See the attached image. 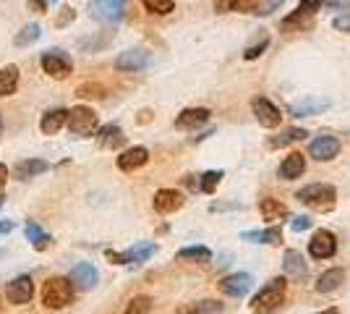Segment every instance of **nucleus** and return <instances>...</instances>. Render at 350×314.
I'll return each mask as SVG.
<instances>
[{"instance_id": "1", "label": "nucleus", "mask_w": 350, "mask_h": 314, "mask_svg": "<svg viewBox=\"0 0 350 314\" xmlns=\"http://www.w3.org/2000/svg\"><path fill=\"white\" fill-rule=\"evenodd\" d=\"M76 299V288L68 278H63V275H53V278H47L42 283V293H40V301H42L44 309H53V312H58V309H68Z\"/></svg>"}, {"instance_id": "2", "label": "nucleus", "mask_w": 350, "mask_h": 314, "mask_svg": "<svg viewBox=\"0 0 350 314\" xmlns=\"http://www.w3.org/2000/svg\"><path fill=\"white\" fill-rule=\"evenodd\" d=\"M285 293H288V280H285V278H272V280L251 299L248 309H251V314H278L280 306L285 304Z\"/></svg>"}, {"instance_id": "3", "label": "nucleus", "mask_w": 350, "mask_h": 314, "mask_svg": "<svg viewBox=\"0 0 350 314\" xmlns=\"http://www.w3.org/2000/svg\"><path fill=\"white\" fill-rule=\"evenodd\" d=\"M295 199L306 207L317 209V212H329L337 205V192L329 183H308L295 194Z\"/></svg>"}, {"instance_id": "4", "label": "nucleus", "mask_w": 350, "mask_h": 314, "mask_svg": "<svg viewBox=\"0 0 350 314\" xmlns=\"http://www.w3.org/2000/svg\"><path fill=\"white\" fill-rule=\"evenodd\" d=\"M66 126H68V131L73 136H92L97 134V129H100V116L89 105H76V107L68 110Z\"/></svg>"}, {"instance_id": "5", "label": "nucleus", "mask_w": 350, "mask_h": 314, "mask_svg": "<svg viewBox=\"0 0 350 314\" xmlns=\"http://www.w3.org/2000/svg\"><path fill=\"white\" fill-rule=\"evenodd\" d=\"M40 63H42L44 74L50 76V79H55V81H63V79H68V76L73 74L71 55H68V53H63V50H58V47L44 50Z\"/></svg>"}, {"instance_id": "6", "label": "nucleus", "mask_w": 350, "mask_h": 314, "mask_svg": "<svg viewBox=\"0 0 350 314\" xmlns=\"http://www.w3.org/2000/svg\"><path fill=\"white\" fill-rule=\"evenodd\" d=\"M129 0H92L89 3V16L100 24H118L126 18Z\"/></svg>"}, {"instance_id": "7", "label": "nucleus", "mask_w": 350, "mask_h": 314, "mask_svg": "<svg viewBox=\"0 0 350 314\" xmlns=\"http://www.w3.org/2000/svg\"><path fill=\"white\" fill-rule=\"evenodd\" d=\"M154 252H157V244L142 241V244H136V246L126 249V252H113V249H107L105 257H107L113 265H142V262H146Z\"/></svg>"}, {"instance_id": "8", "label": "nucleus", "mask_w": 350, "mask_h": 314, "mask_svg": "<svg viewBox=\"0 0 350 314\" xmlns=\"http://www.w3.org/2000/svg\"><path fill=\"white\" fill-rule=\"evenodd\" d=\"M321 5H324V0H301L298 8H295L291 16L282 18V31H293V29H304V27H308L311 18L321 11Z\"/></svg>"}, {"instance_id": "9", "label": "nucleus", "mask_w": 350, "mask_h": 314, "mask_svg": "<svg viewBox=\"0 0 350 314\" xmlns=\"http://www.w3.org/2000/svg\"><path fill=\"white\" fill-rule=\"evenodd\" d=\"M5 301L8 304H14V306H24V304H29L34 299V280H31L29 275H18L14 280H8L5 283Z\"/></svg>"}, {"instance_id": "10", "label": "nucleus", "mask_w": 350, "mask_h": 314, "mask_svg": "<svg viewBox=\"0 0 350 314\" xmlns=\"http://www.w3.org/2000/svg\"><path fill=\"white\" fill-rule=\"evenodd\" d=\"M308 254L314 257V259H329V257L337 254V239L332 231H327V228H321L317 231L311 241H308Z\"/></svg>"}, {"instance_id": "11", "label": "nucleus", "mask_w": 350, "mask_h": 314, "mask_svg": "<svg viewBox=\"0 0 350 314\" xmlns=\"http://www.w3.org/2000/svg\"><path fill=\"white\" fill-rule=\"evenodd\" d=\"M251 110H254V116L259 120V126H264V129H278L280 123H282V110L275 103H269L267 97H254Z\"/></svg>"}, {"instance_id": "12", "label": "nucleus", "mask_w": 350, "mask_h": 314, "mask_svg": "<svg viewBox=\"0 0 350 314\" xmlns=\"http://www.w3.org/2000/svg\"><path fill=\"white\" fill-rule=\"evenodd\" d=\"M149 60H152V55L146 50L133 47V50H126V53H120L116 58V71H120V74H136V71H144L146 66H149Z\"/></svg>"}, {"instance_id": "13", "label": "nucleus", "mask_w": 350, "mask_h": 314, "mask_svg": "<svg viewBox=\"0 0 350 314\" xmlns=\"http://www.w3.org/2000/svg\"><path fill=\"white\" fill-rule=\"evenodd\" d=\"M308 155H311L314 160H319V163H329V160H335L337 155H340V139L329 134L317 136V139L308 144Z\"/></svg>"}, {"instance_id": "14", "label": "nucleus", "mask_w": 350, "mask_h": 314, "mask_svg": "<svg viewBox=\"0 0 350 314\" xmlns=\"http://www.w3.org/2000/svg\"><path fill=\"white\" fill-rule=\"evenodd\" d=\"M183 205H186V196L180 194L178 189H160L154 194V199H152V207H154V212H160V215H173Z\"/></svg>"}, {"instance_id": "15", "label": "nucleus", "mask_w": 350, "mask_h": 314, "mask_svg": "<svg viewBox=\"0 0 350 314\" xmlns=\"http://www.w3.org/2000/svg\"><path fill=\"white\" fill-rule=\"evenodd\" d=\"M251 285H254V280H251L248 272H233V275L219 280V291L225 296H230V299H241V296H246L248 291H251Z\"/></svg>"}, {"instance_id": "16", "label": "nucleus", "mask_w": 350, "mask_h": 314, "mask_svg": "<svg viewBox=\"0 0 350 314\" xmlns=\"http://www.w3.org/2000/svg\"><path fill=\"white\" fill-rule=\"evenodd\" d=\"M68 280H71L73 288H79V291H92L94 285L100 283V272H97V267H94V265L81 262V265H76V267L71 270Z\"/></svg>"}, {"instance_id": "17", "label": "nucleus", "mask_w": 350, "mask_h": 314, "mask_svg": "<svg viewBox=\"0 0 350 314\" xmlns=\"http://www.w3.org/2000/svg\"><path fill=\"white\" fill-rule=\"evenodd\" d=\"M149 163V150L146 147H129L126 152H120L118 155V170H123V173H133V170H139V168H144Z\"/></svg>"}, {"instance_id": "18", "label": "nucleus", "mask_w": 350, "mask_h": 314, "mask_svg": "<svg viewBox=\"0 0 350 314\" xmlns=\"http://www.w3.org/2000/svg\"><path fill=\"white\" fill-rule=\"evenodd\" d=\"M209 110L206 107H186L178 118H175V129L178 131H193V129H199V126H204L206 120H209Z\"/></svg>"}, {"instance_id": "19", "label": "nucleus", "mask_w": 350, "mask_h": 314, "mask_svg": "<svg viewBox=\"0 0 350 314\" xmlns=\"http://www.w3.org/2000/svg\"><path fill=\"white\" fill-rule=\"evenodd\" d=\"M282 270H285V275L293 278V280H306L308 275L306 259H304V254L298 249H288L285 252V257H282Z\"/></svg>"}, {"instance_id": "20", "label": "nucleus", "mask_w": 350, "mask_h": 314, "mask_svg": "<svg viewBox=\"0 0 350 314\" xmlns=\"http://www.w3.org/2000/svg\"><path fill=\"white\" fill-rule=\"evenodd\" d=\"M66 120H68V110L66 107H53V110H47L40 120V131L44 136H55L58 131H63V126H66Z\"/></svg>"}, {"instance_id": "21", "label": "nucleus", "mask_w": 350, "mask_h": 314, "mask_svg": "<svg viewBox=\"0 0 350 314\" xmlns=\"http://www.w3.org/2000/svg\"><path fill=\"white\" fill-rule=\"evenodd\" d=\"M329 100H324V97H304L301 103H293L291 105V116L295 118H306V116H319L321 110H327L329 107Z\"/></svg>"}, {"instance_id": "22", "label": "nucleus", "mask_w": 350, "mask_h": 314, "mask_svg": "<svg viewBox=\"0 0 350 314\" xmlns=\"http://www.w3.org/2000/svg\"><path fill=\"white\" fill-rule=\"evenodd\" d=\"M306 173V157L301 152H291L282 165H280V179L282 181H295Z\"/></svg>"}, {"instance_id": "23", "label": "nucleus", "mask_w": 350, "mask_h": 314, "mask_svg": "<svg viewBox=\"0 0 350 314\" xmlns=\"http://www.w3.org/2000/svg\"><path fill=\"white\" fill-rule=\"evenodd\" d=\"M97 142H100L103 150H120V147L126 144V136L120 131V126L107 123L103 129H97Z\"/></svg>"}, {"instance_id": "24", "label": "nucleus", "mask_w": 350, "mask_h": 314, "mask_svg": "<svg viewBox=\"0 0 350 314\" xmlns=\"http://www.w3.org/2000/svg\"><path fill=\"white\" fill-rule=\"evenodd\" d=\"M241 241H248V244H269V246H278L282 241V231L278 225L272 228H264V231H243L241 233Z\"/></svg>"}, {"instance_id": "25", "label": "nucleus", "mask_w": 350, "mask_h": 314, "mask_svg": "<svg viewBox=\"0 0 350 314\" xmlns=\"http://www.w3.org/2000/svg\"><path fill=\"white\" fill-rule=\"evenodd\" d=\"M44 170H47V163H44V160H40V157H27V160L16 163L14 176L18 181H29V179H37V176H42Z\"/></svg>"}, {"instance_id": "26", "label": "nucleus", "mask_w": 350, "mask_h": 314, "mask_svg": "<svg viewBox=\"0 0 350 314\" xmlns=\"http://www.w3.org/2000/svg\"><path fill=\"white\" fill-rule=\"evenodd\" d=\"M18 79H21V71H18V66H14V63H8V66L0 68V100L16 94Z\"/></svg>"}, {"instance_id": "27", "label": "nucleus", "mask_w": 350, "mask_h": 314, "mask_svg": "<svg viewBox=\"0 0 350 314\" xmlns=\"http://www.w3.org/2000/svg\"><path fill=\"white\" fill-rule=\"evenodd\" d=\"M306 136L308 134L304 129H285V131H280L278 136H269V139H267V147H269V150H282V147H288L293 142H304Z\"/></svg>"}, {"instance_id": "28", "label": "nucleus", "mask_w": 350, "mask_h": 314, "mask_svg": "<svg viewBox=\"0 0 350 314\" xmlns=\"http://www.w3.org/2000/svg\"><path fill=\"white\" fill-rule=\"evenodd\" d=\"M342 280H345V270L340 267L327 270V272H321L319 280H317V291L319 293H332V291H337L342 285Z\"/></svg>"}, {"instance_id": "29", "label": "nucleus", "mask_w": 350, "mask_h": 314, "mask_svg": "<svg viewBox=\"0 0 350 314\" xmlns=\"http://www.w3.org/2000/svg\"><path fill=\"white\" fill-rule=\"evenodd\" d=\"M259 212H262L264 220H269V223L288 218V207H285L280 199H272V196H267V199H262V202H259Z\"/></svg>"}, {"instance_id": "30", "label": "nucleus", "mask_w": 350, "mask_h": 314, "mask_svg": "<svg viewBox=\"0 0 350 314\" xmlns=\"http://www.w3.org/2000/svg\"><path fill=\"white\" fill-rule=\"evenodd\" d=\"M225 312V306L215 299H204V301H196V304H186V306H180L175 314H222Z\"/></svg>"}, {"instance_id": "31", "label": "nucleus", "mask_w": 350, "mask_h": 314, "mask_svg": "<svg viewBox=\"0 0 350 314\" xmlns=\"http://www.w3.org/2000/svg\"><path fill=\"white\" fill-rule=\"evenodd\" d=\"M178 262H191V265H204L212 259V252L206 249V246H186V249H180L178 254H175Z\"/></svg>"}, {"instance_id": "32", "label": "nucleus", "mask_w": 350, "mask_h": 314, "mask_svg": "<svg viewBox=\"0 0 350 314\" xmlns=\"http://www.w3.org/2000/svg\"><path fill=\"white\" fill-rule=\"evenodd\" d=\"M269 47V31L259 29V34H254V40L243 47V60H256L264 55V50Z\"/></svg>"}, {"instance_id": "33", "label": "nucleus", "mask_w": 350, "mask_h": 314, "mask_svg": "<svg viewBox=\"0 0 350 314\" xmlns=\"http://www.w3.org/2000/svg\"><path fill=\"white\" fill-rule=\"evenodd\" d=\"M24 233H27V239L31 241V246H34L37 252H44V249H50V246H53V236H50V233H44L37 223H27Z\"/></svg>"}, {"instance_id": "34", "label": "nucleus", "mask_w": 350, "mask_h": 314, "mask_svg": "<svg viewBox=\"0 0 350 314\" xmlns=\"http://www.w3.org/2000/svg\"><path fill=\"white\" fill-rule=\"evenodd\" d=\"M42 37V27L40 24H27V27H21V31L14 37V45L16 47H27L31 42H37Z\"/></svg>"}, {"instance_id": "35", "label": "nucleus", "mask_w": 350, "mask_h": 314, "mask_svg": "<svg viewBox=\"0 0 350 314\" xmlns=\"http://www.w3.org/2000/svg\"><path fill=\"white\" fill-rule=\"evenodd\" d=\"M76 97H81V100H105L107 90H105L100 81H87V84H79L76 87Z\"/></svg>"}, {"instance_id": "36", "label": "nucleus", "mask_w": 350, "mask_h": 314, "mask_svg": "<svg viewBox=\"0 0 350 314\" xmlns=\"http://www.w3.org/2000/svg\"><path fill=\"white\" fill-rule=\"evenodd\" d=\"M222 179H225L222 170H206L204 176H202V181H199V192H202V194H215Z\"/></svg>"}, {"instance_id": "37", "label": "nucleus", "mask_w": 350, "mask_h": 314, "mask_svg": "<svg viewBox=\"0 0 350 314\" xmlns=\"http://www.w3.org/2000/svg\"><path fill=\"white\" fill-rule=\"evenodd\" d=\"M142 5L154 16H167L175 11V0H142Z\"/></svg>"}, {"instance_id": "38", "label": "nucleus", "mask_w": 350, "mask_h": 314, "mask_svg": "<svg viewBox=\"0 0 350 314\" xmlns=\"http://www.w3.org/2000/svg\"><path fill=\"white\" fill-rule=\"evenodd\" d=\"M282 3H285V0H256V3L251 5V11H248V14L269 16V14H275V11H280V8H282Z\"/></svg>"}, {"instance_id": "39", "label": "nucleus", "mask_w": 350, "mask_h": 314, "mask_svg": "<svg viewBox=\"0 0 350 314\" xmlns=\"http://www.w3.org/2000/svg\"><path fill=\"white\" fill-rule=\"evenodd\" d=\"M149 309H152V299L149 296H133L126 304V314H149Z\"/></svg>"}, {"instance_id": "40", "label": "nucleus", "mask_w": 350, "mask_h": 314, "mask_svg": "<svg viewBox=\"0 0 350 314\" xmlns=\"http://www.w3.org/2000/svg\"><path fill=\"white\" fill-rule=\"evenodd\" d=\"M110 40H113V34H103V37H94V40H81L79 47L87 50V53H97V50H100L103 45H107Z\"/></svg>"}, {"instance_id": "41", "label": "nucleus", "mask_w": 350, "mask_h": 314, "mask_svg": "<svg viewBox=\"0 0 350 314\" xmlns=\"http://www.w3.org/2000/svg\"><path fill=\"white\" fill-rule=\"evenodd\" d=\"M73 18H76V11H73L71 5H63V8H60V14H58V18H55V27H58V29H63V27L73 24Z\"/></svg>"}, {"instance_id": "42", "label": "nucleus", "mask_w": 350, "mask_h": 314, "mask_svg": "<svg viewBox=\"0 0 350 314\" xmlns=\"http://www.w3.org/2000/svg\"><path fill=\"white\" fill-rule=\"evenodd\" d=\"M332 27H335L337 31H350V8H345L342 14H337L335 18H332Z\"/></svg>"}, {"instance_id": "43", "label": "nucleus", "mask_w": 350, "mask_h": 314, "mask_svg": "<svg viewBox=\"0 0 350 314\" xmlns=\"http://www.w3.org/2000/svg\"><path fill=\"white\" fill-rule=\"evenodd\" d=\"M291 228L295 231V233H301V231H308V228H311V218H306V215H298V218H293Z\"/></svg>"}, {"instance_id": "44", "label": "nucleus", "mask_w": 350, "mask_h": 314, "mask_svg": "<svg viewBox=\"0 0 350 314\" xmlns=\"http://www.w3.org/2000/svg\"><path fill=\"white\" fill-rule=\"evenodd\" d=\"M27 8L31 14H44L47 11V0H27Z\"/></svg>"}, {"instance_id": "45", "label": "nucleus", "mask_w": 350, "mask_h": 314, "mask_svg": "<svg viewBox=\"0 0 350 314\" xmlns=\"http://www.w3.org/2000/svg\"><path fill=\"white\" fill-rule=\"evenodd\" d=\"M256 0H230V8H243V11H251V5H254Z\"/></svg>"}, {"instance_id": "46", "label": "nucleus", "mask_w": 350, "mask_h": 314, "mask_svg": "<svg viewBox=\"0 0 350 314\" xmlns=\"http://www.w3.org/2000/svg\"><path fill=\"white\" fill-rule=\"evenodd\" d=\"M8 176H11V170H8V165L0 163V192H3V186L8 183Z\"/></svg>"}, {"instance_id": "47", "label": "nucleus", "mask_w": 350, "mask_h": 314, "mask_svg": "<svg viewBox=\"0 0 350 314\" xmlns=\"http://www.w3.org/2000/svg\"><path fill=\"white\" fill-rule=\"evenodd\" d=\"M149 120H152V110H139L136 123H139V126H144V123H149Z\"/></svg>"}, {"instance_id": "48", "label": "nucleus", "mask_w": 350, "mask_h": 314, "mask_svg": "<svg viewBox=\"0 0 350 314\" xmlns=\"http://www.w3.org/2000/svg\"><path fill=\"white\" fill-rule=\"evenodd\" d=\"M324 5H327V8H345L348 0H324Z\"/></svg>"}, {"instance_id": "49", "label": "nucleus", "mask_w": 350, "mask_h": 314, "mask_svg": "<svg viewBox=\"0 0 350 314\" xmlns=\"http://www.w3.org/2000/svg\"><path fill=\"white\" fill-rule=\"evenodd\" d=\"M14 231V223L11 220H0V233H11Z\"/></svg>"}, {"instance_id": "50", "label": "nucleus", "mask_w": 350, "mask_h": 314, "mask_svg": "<svg viewBox=\"0 0 350 314\" xmlns=\"http://www.w3.org/2000/svg\"><path fill=\"white\" fill-rule=\"evenodd\" d=\"M319 314H340V309H337V306H329V309H324V312H319Z\"/></svg>"}, {"instance_id": "51", "label": "nucleus", "mask_w": 350, "mask_h": 314, "mask_svg": "<svg viewBox=\"0 0 350 314\" xmlns=\"http://www.w3.org/2000/svg\"><path fill=\"white\" fill-rule=\"evenodd\" d=\"M3 205H5V196H3V192H0V207H3Z\"/></svg>"}, {"instance_id": "52", "label": "nucleus", "mask_w": 350, "mask_h": 314, "mask_svg": "<svg viewBox=\"0 0 350 314\" xmlns=\"http://www.w3.org/2000/svg\"><path fill=\"white\" fill-rule=\"evenodd\" d=\"M0 139H3V116H0Z\"/></svg>"}, {"instance_id": "53", "label": "nucleus", "mask_w": 350, "mask_h": 314, "mask_svg": "<svg viewBox=\"0 0 350 314\" xmlns=\"http://www.w3.org/2000/svg\"><path fill=\"white\" fill-rule=\"evenodd\" d=\"M47 3H55V0H47Z\"/></svg>"}]
</instances>
